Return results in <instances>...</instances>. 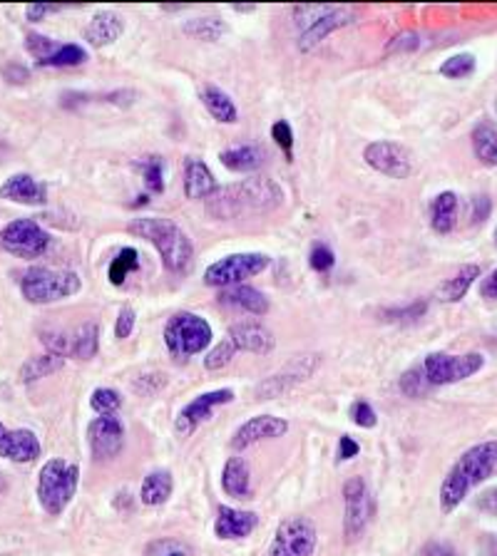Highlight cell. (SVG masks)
Listing matches in <instances>:
<instances>
[{"instance_id":"obj_1","label":"cell","mask_w":497,"mask_h":556,"mask_svg":"<svg viewBox=\"0 0 497 556\" xmlns=\"http://www.w3.org/2000/svg\"><path fill=\"white\" fill-rule=\"evenodd\" d=\"M284 199V190L274 179H244L229 187H217V191L207 199V214L217 221L252 219L276 211Z\"/></svg>"},{"instance_id":"obj_2","label":"cell","mask_w":497,"mask_h":556,"mask_svg":"<svg viewBox=\"0 0 497 556\" xmlns=\"http://www.w3.org/2000/svg\"><path fill=\"white\" fill-rule=\"evenodd\" d=\"M497 467V440L480 442L466 450L440 484V512H455L473 487L483 484Z\"/></svg>"},{"instance_id":"obj_3","label":"cell","mask_w":497,"mask_h":556,"mask_svg":"<svg viewBox=\"0 0 497 556\" xmlns=\"http://www.w3.org/2000/svg\"><path fill=\"white\" fill-rule=\"evenodd\" d=\"M128 229L129 234H135L138 239H145L157 249L164 269L184 273L191 266L194 243L174 221L162 219V216H139L129 224Z\"/></svg>"},{"instance_id":"obj_4","label":"cell","mask_w":497,"mask_h":556,"mask_svg":"<svg viewBox=\"0 0 497 556\" xmlns=\"http://www.w3.org/2000/svg\"><path fill=\"white\" fill-rule=\"evenodd\" d=\"M80 484V467L70 462L48 460L38 474V502L50 516H60L73 502L75 492Z\"/></svg>"},{"instance_id":"obj_5","label":"cell","mask_w":497,"mask_h":556,"mask_svg":"<svg viewBox=\"0 0 497 556\" xmlns=\"http://www.w3.org/2000/svg\"><path fill=\"white\" fill-rule=\"evenodd\" d=\"M80 288H83V281L75 271L45 269V266H32L31 271L22 273L21 278L22 298L35 305L55 304V301L77 296Z\"/></svg>"},{"instance_id":"obj_6","label":"cell","mask_w":497,"mask_h":556,"mask_svg":"<svg viewBox=\"0 0 497 556\" xmlns=\"http://www.w3.org/2000/svg\"><path fill=\"white\" fill-rule=\"evenodd\" d=\"M209 343H212V326L197 313L172 315L164 326V346L180 360L207 350Z\"/></svg>"},{"instance_id":"obj_7","label":"cell","mask_w":497,"mask_h":556,"mask_svg":"<svg viewBox=\"0 0 497 556\" xmlns=\"http://www.w3.org/2000/svg\"><path fill=\"white\" fill-rule=\"evenodd\" d=\"M271 259L266 253L249 252V253H229L219 261H214L207 271H204V284L214 286V288H232V286H242L246 278L259 276L262 271L269 269Z\"/></svg>"},{"instance_id":"obj_8","label":"cell","mask_w":497,"mask_h":556,"mask_svg":"<svg viewBox=\"0 0 497 556\" xmlns=\"http://www.w3.org/2000/svg\"><path fill=\"white\" fill-rule=\"evenodd\" d=\"M50 234L32 219H15L0 229V249L18 259H38L50 249Z\"/></svg>"},{"instance_id":"obj_9","label":"cell","mask_w":497,"mask_h":556,"mask_svg":"<svg viewBox=\"0 0 497 556\" xmlns=\"http://www.w3.org/2000/svg\"><path fill=\"white\" fill-rule=\"evenodd\" d=\"M485 366V357L480 353H466V356H448V353H430L423 360V375L433 388L453 385L460 380L473 378Z\"/></svg>"},{"instance_id":"obj_10","label":"cell","mask_w":497,"mask_h":556,"mask_svg":"<svg viewBox=\"0 0 497 556\" xmlns=\"http://www.w3.org/2000/svg\"><path fill=\"white\" fill-rule=\"evenodd\" d=\"M316 525L308 516H291L276 529L269 556H311L316 549Z\"/></svg>"},{"instance_id":"obj_11","label":"cell","mask_w":497,"mask_h":556,"mask_svg":"<svg viewBox=\"0 0 497 556\" xmlns=\"http://www.w3.org/2000/svg\"><path fill=\"white\" fill-rule=\"evenodd\" d=\"M321 357L318 356H297L291 363H286L281 370H276L274 375H269L266 380L259 383L256 388V398L259 400H276L286 395L288 390H294L298 383L308 380L316 373Z\"/></svg>"},{"instance_id":"obj_12","label":"cell","mask_w":497,"mask_h":556,"mask_svg":"<svg viewBox=\"0 0 497 556\" xmlns=\"http://www.w3.org/2000/svg\"><path fill=\"white\" fill-rule=\"evenodd\" d=\"M363 159L370 169L391 179H408L413 174V157L398 142L378 139L363 149Z\"/></svg>"},{"instance_id":"obj_13","label":"cell","mask_w":497,"mask_h":556,"mask_svg":"<svg viewBox=\"0 0 497 556\" xmlns=\"http://www.w3.org/2000/svg\"><path fill=\"white\" fill-rule=\"evenodd\" d=\"M343 502H346L343 534L349 542H356L370 522V494L363 477H351L343 484Z\"/></svg>"},{"instance_id":"obj_14","label":"cell","mask_w":497,"mask_h":556,"mask_svg":"<svg viewBox=\"0 0 497 556\" xmlns=\"http://www.w3.org/2000/svg\"><path fill=\"white\" fill-rule=\"evenodd\" d=\"M87 440L95 460H112L125 447V428L115 415H100L90 422Z\"/></svg>"},{"instance_id":"obj_15","label":"cell","mask_w":497,"mask_h":556,"mask_svg":"<svg viewBox=\"0 0 497 556\" xmlns=\"http://www.w3.org/2000/svg\"><path fill=\"white\" fill-rule=\"evenodd\" d=\"M234 400V390L222 388V390H212V393H201L197 398L191 400L190 405H184L177 415V422L174 428L180 435H191V432L200 428L201 422L209 420L212 418L214 408L219 405H226Z\"/></svg>"},{"instance_id":"obj_16","label":"cell","mask_w":497,"mask_h":556,"mask_svg":"<svg viewBox=\"0 0 497 556\" xmlns=\"http://www.w3.org/2000/svg\"><path fill=\"white\" fill-rule=\"evenodd\" d=\"M286 432H288V422H286L284 418H276V415H256V418L246 420L239 430L234 432L232 447L236 452L246 450V447H252L256 442L276 440V437H281Z\"/></svg>"},{"instance_id":"obj_17","label":"cell","mask_w":497,"mask_h":556,"mask_svg":"<svg viewBox=\"0 0 497 556\" xmlns=\"http://www.w3.org/2000/svg\"><path fill=\"white\" fill-rule=\"evenodd\" d=\"M40 440L35 437V432L31 430H8L0 422V457L3 460L18 462V464H28L40 457Z\"/></svg>"},{"instance_id":"obj_18","label":"cell","mask_w":497,"mask_h":556,"mask_svg":"<svg viewBox=\"0 0 497 556\" xmlns=\"http://www.w3.org/2000/svg\"><path fill=\"white\" fill-rule=\"evenodd\" d=\"M351 22H356V11H353V8H346V5H336L328 15H324L321 21L314 22L308 31H304L298 35V50H301V53L314 50L318 42L326 40L331 32L341 31V28H346Z\"/></svg>"},{"instance_id":"obj_19","label":"cell","mask_w":497,"mask_h":556,"mask_svg":"<svg viewBox=\"0 0 497 556\" xmlns=\"http://www.w3.org/2000/svg\"><path fill=\"white\" fill-rule=\"evenodd\" d=\"M0 199L15 201L22 207H40L48 201V184L21 172L0 184Z\"/></svg>"},{"instance_id":"obj_20","label":"cell","mask_w":497,"mask_h":556,"mask_svg":"<svg viewBox=\"0 0 497 556\" xmlns=\"http://www.w3.org/2000/svg\"><path fill=\"white\" fill-rule=\"evenodd\" d=\"M259 525V516L254 512H244L234 507H219L217 509V522H214V534L219 539H244L249 536Z\"/></svg>"},{"instance_id":"obj_21","label":"cell","mask_w":497,"mask_h":556,"mask_svg":"<svg viewBox=\"0 0 497 556\" xmlns=\"http://www.w3.org/2000/svg\"><path fill=\"white\" fill-rule=\"evenodd\" d=\"M229 340H232L236 350H249V353H259L264 356L274 348V336L271 331L256 321H244V323H236L229 331Z\"/></svg>"},{"instance_id":"obj_22","label":"cell","mask_w":497,"mask_h":556,"mask_svg":"<svg viewBox=\"0 0 497 556\" xmlns=\"http://www.w3.org/2000/svg\"><path fill=\"white\" fill-rule=\"evenodd\" d=\"M125 32V18L117 15V13L102 11L95 13L85 28V40L93 45V48H107L122 38Z\"/></svg>"},{"instance_id":"obj_23","label":"cell","mask_w":497,"mask_h":556,"mask_svg":"<svg viewBox=\"0 0 497 556\" xmlns=\"http://www.w3.org/2000/svg\"><path fill=\"white\" fill-rule=\"evenodd\" d=\"M217 191V179L209 167L197 157H187L184 162V194L187 199H209Z\"/></svg>"},{"instance_id":"obj_24","label":"cell","mask_w":497,"mask_h":556,"mask_svg":"<svg viewBox=\"0 0 497 556\" xmlns=\"http://www.w3.org/2000/svg\"><path fill=\"white\" fill-rule=\"evenodd\" d=\"M219 301L252 315H264L266 311H269V298H266L262 291L252 288V286H232V288H224L222 294H219Z\"/></svg>"},{"instance_id":"obj_25","label":"cell","mask_w":497,"mask_h":556,"mask_svg":"<svg viewBox=\"0 0 497 556\" xmlns=\"http://www.w3.org/2000/svg\"><path fill=\"white\" fill-rule=\"evenodd\" d=\"M477 278H480V266H477V263H467L463 269H457L453 278H448V281L438 286L435 296H438L443 304H457V301L466 298L470 286L475 284Z\"/></svg>"},{"instance_id":"obj_26","label":"cell","mask_w":497,"mask_h":556,"mask_svg":"<svg viewBox=\"0 0 497 556\" xmlns=\"http://www.w3.org/2000/svg\"><path fill=\"white\" fill-rule=\"evenodd\" d=\"M201 105L207 107V112L222 125H234L239 119V110L234 105V100L217 84H204L201 87Z\"/></svg>"},{"instance_id":"obj_27","label":"cell","mask_w":497,"mask_h":556,"mask_svg":"<svg viewBox=\"0 0 497 556\" xmlns=\"http://www.w3.org/2000/svg\"><path fill=\"white\" fill-rule=\"evenodd\" d=\"M457 209L460 201L455 191H440L433 201H430V226L435 234H450L457 224Z\"/></svg>"},{"instance_id":"obj_28","label":"cell","mask_w":497,"mask_h":556,"mask_svg":"<svg viewBox=\"0 0 497 556\" xmlns=\"http://www.w3.org/2000/svg\"><path fill=\"white\" fill-rule=\"evenodd\" d=\"M222 164L232 172H242V174H252L256 169L264 167L266 154L264 149L256 147V145H242V147H232L224 149L222 154Z\"/></svg>"},{"instance_id":"obj_29","label":"cell","mask_w":497,"mask_h":556,"mask_svg":"<svg viewBox=\"0 0 497 556\" xmlns=\"http://www.w3.org/2000/svg\"><path fill=\"white\" fill-rule=\"evenodd\" d=\"M224 492L234 499H249L252 492V480H249V467L242 457H229L222 470Z\"/></svg>"},{"instance_id":"obj_30","label":"cell","mask_w":497,"mask_h":556,"mask_svg":"<svg viewBox=\"0 0 497 556\" xmlns=\"http://www.w3.org/2000/svg\"><path fill=\"white\" fill-rule=\"evenodd\" d=\"M473 152L480 164L485 167H497V127L490 122H480L470 132Z\"/></svg>"},{"instance_id":"obj_31","label":"cell","mask_w":497,"mask_h":556,"mask_svg":"<svg viewBox=\"0 0 497 556\" xmlns=\"http://www.w3.org/2000/svg\"><path fill=\"white\" fill-rule=\"evenodd\" d=\"M172 490H174L172 474L164 472V470H155V472H149L147 477L142 480L139 497H142V504H147V507H159V504H164L170 499Z\"/></svg>"},{"instance_id":"obj_32","label":"cell","mask_w":497,"mask_h":556,"mask_svg":"<svg viewBox=\"0 0 497 556\" xmlns=\"http://www.w3.org/2000/svg\"><path fill=\"white\" fill-rule=\"evenodd\" d=\"M65 366V357L63 356H55V353H45V356H38V357H31V360H25L21 366V383L22 385H31V383H38V380L48 378V375H53V373H58L60 367Z\"/></svg>"},{"instance_id":"obj_33","label":"cell","mask_w":497,"mask_h":556,"mask_svg":"<svg viewBox=\"0 0 497 556\" xmlns=\"http://www.w3.org/2000/svg\"><path fill=\"white\" fill-rule=\"evenodd\" d=\"M182 31L187 32L190 38H194V40L214 42L229 32V25L222 18H217V15H200V18H191V21L184 22Z\"/></svg>"},{"instance_id":"obj_34","label":"cell","mask_w":497,"mask_h":556,"mask_svg":"<svg viewBox=\"0 0 497 556\" xmlns=\"http://www.w3.org/2000/svg\"><path fill=\"white\" fill-rule=\"evenodd\" d=\"M100 348V326L97 323H83L73 333V348H70V357L77 360H90L97 356Z\"/></svg>"},{"instance_id":"obj_35","label":"cell","mask_w":497,"mask_h":556,"mask_svg":"<svg viewBox=\"0 0 497 556\" xmlns=\"http://www.w3.org/2000/svg\"><path fill=\"white\" fill-rule=\"evenodd\" d=\"M138 269H139V252L138 249H132V246H125V249L117 252V256L112 259V263H110L107 278H110V284L112 286H122L129 273H135Z\"/></svg>"},{"instance_id":"obj_36","label":"cell","mask_w":497,"mask_h":556,"mask_svg":"<svg viewBox=\"0 0 497 556\" xmlns=\"http://www.w3.org/2000/svg\"><path fill=\"white\" fill-rule=\"evenodd\" d=\"M135 169L142 174V181H145V190L147 194H162L164 191V162L162 157H145L135 162Z\"/></svg>"},{"instance_id":"obj_37","label":"cell","mask_w":497,"mask_h":556,"mask_svg":"<svg viewBox=\"0 0 497 556\" xmlns=\"http://www.w3.org/2000/svg\"><path fill=\"white\" fill-rule=\"evenodd\" d=\"M87 60V50L83 45H58L50 57H45L43 63H38V67H77Z\"/></svg>"},{"instance_id":"obj_38","label":"cell","mask_w":497,"mask_h":556,"mask_svg":"<svg viewBox=\"0 0 497 556\" xmlns=\"http://www.w3.org/2000/svg\"><path fill=\"white\" fill-rule=\"evenodd\" d=\"M475 55L470 53H460V55H453V57H448L445 63H440V67H438V73L443 75V77H448V80H463V77H467V75L475 73Z\"/></svg>"},{"instance_id":"obj_39","label":"cell","mask_w":497,"mask_h":556,"mask_svg":"<svg viewBox=\"0 0 497 556\" xmlns=\"http://www.w3.org/2000/svg\"><path fill=\"white\" fill-rule=\"evenodd\" d=\"M336 5H328V3H308V5H297L294 8V18H297L298 31H308L314 22H318L324 15L333 11Z\"/></svg>"},{"instance_id":"obj_40","label":"cell","mask_w":497,"mask_h":556,"mask_svg":"<svg viewBox=\"0 0 497 556\" xmlns=\"http://www.w3.org/2000/svg\"><path fill=\"white\" fill-rule=\"evenodd\" d=\"M90 405L97 415H115L122 408V395L115 388H97L90 398Z\"/></svg>"},{"instance_id":"obj_41","label":"cell","mask_w":497,"mask_h":556,"mask_svg":"<svg viewBox=\"0 0 497 556\" xmlns=\"http://www.w3.org/2000/svg\"><path fill=\"white\" fill-rule=\"evenodd\" d=\"M428 313V301H415V304L411 305H401V308H386L383 311V318L386 321H393V323H413V321H418V318H423V315Z\"/></svg>"},{"instance_id":"obj_42","label":"cell","mask_w":497,"mask_h":556,"mask_svg":"<svg viewBox=\"0 0 497 556\" xmlns=\"http://www.w3.org/2000/svg\"><path fill=\"white\" fill-rule=\"evenodd\" d=\"M58 45L60 42H55L53 38H45V35H38V32H31L25 38V50L35 57V65L43 63L45 57H50L58 50Z\"/></svg>"},{"instance_id":"obj_43","label":"cell","mask_w":497,"mask_h":556,"mask_svg":"<svg viewBox=\"0 0 497 556\" xmlns=\"http://www.w3.org/2000/svg\"><path fill=\"white\" fill-rule=\"evenodd\" d=\"M428 388H433V385L423 375V367L421 370H408L401 378L403 395H408V398H423Z\"/></svg>"},{"instance_id":"obj_44","label":"cell","mask_w":497,"mask_h":556,"mask_svg":"<svg viewBox=\"0 0 497 556\" xmlns=\"http://www.w3.org/2000/svg\"><path fill=\"white\" fill-rule=\"evenodd\" d=\"M234 353H236V346L226 338V340H222L219 346H214L212 350L207 353V357H204V367H207V370H219V367L229 366Z\"/></svg>"},{"instance_id":"obj_45","label":"cell","mask_w":497,"mask_h":556,"mask_svg":"<svg viewBox=\"0 0 497 556\" xmlns=\"http://www.w3.org/2000/svg\"><path fill=\"white\" fill-rule=\"evenodd\" d=\"M271 137H274L276 145L284 149L286 157L288 159L294 157V129H291L288 122H284V119L274 122V127H271Z\"/></svg>"},{"instance_id":"obj_46","label":"cell","mask_w":497,"mask_h":556,"mask_svg":"<svg viewBox=\"0 0 497 556\" xmlns=\"http://www.w3.org/2000/svg\"><path fill=\"white\" fill-rule=\"evenodd\" d=\"M351 418H353V422H356L359 428H366V430L378 425V415H376V410L370 408L366 400H359V402L351 405Z\"/></svg>"},{"instance_id":"obj_47","label":"cell","mask_w":497,"mask_h":556,"mask_svg":"<svg viewBox=\"0 0 497 556\" xmlns=\"http://www.w3.org/2000/svg\"><path fill=\"white\" fill-rule=\"evenodd\" d=\"M333 252L328 249L326 243H314V249H311V253H308V263H311V269L318 273L328 271L331 266H333Z\"/></svg>"},{"instance_id":"obj_48","label":"cell","mask_w":497,"mask_h":556,"mask_svg":"<svg viewBox=\"0 0 497 556\" xmlns=\"http://www.w3.org/2000/svg\"><path fill=\"white\" fill-rule=\"evenodd\" d=\"M418 45H421L418 32L403 31V32H398V35H395L388 45H386V50H388V53H413Z\"/></svg>"},{"instance_id":"obj_49","label":"cell","mask_w":497,"mask_h":556,"mask_svg":"<svg viewBox=\"0 0 497 556\" xmlns=\"http://www.w3.org/2000/svg\"><path fill=\"white\" fill-rule=\"evenodd\" d=\"M135 311L129 308V305H125L122 311H120V315H117V326H115V336L120 338V340H125V338L132 336V331H135Z\"/></svg>"},{"instance_id":"obj_50","label":"cell","mask_w":497,"mask_h":556,"mask_svg":"<svg viewBox=\"0 0 497 556\" xmlns=\"http://www.w3.org/2000/svg\"><path fill=\"white\" fill-rule=\"evenodd\" d=\"M490 211H493V201H490V197L477 194L475 199H473V221H475V224L485 221L487 216H490Z\"/></svg>"},{"instance_id":"obj_51","label":"cell","mask_w":497,"mask_h":556,"mask_svg":"<svg viewBox=\"0 0 497 556\" xmlns=\"http://www.w3.org/2000/svg\"><path fill=\"white\" fill-rule=\"evenodd\" d=\"M360 452V445L353 437H349V435H343L339 442V460L346 462V460H353V457H359Z\"/></svg>"},{"instance_id":"obj_52","label":"cell","mask_w":497,"mask_h":556,"mask_svg":"<svg viewBox=\"0 0 497 556\" xmlns=\"http://www.w3.org/2000/svg\"><path fill=\"white\" fill-rule=\"evenodd\" d=\"M60 11H63V5H43V3H40V5H31V8H28V21L40 22L48 13H60Z\"/></svg>"},{"instance_id":"obj_53","label":"cell","mask_w":497,"mask_h":556,"mask_svg":"<svg viewBox=\"0 0 497 556\" xmlns=\"http://www.w3.org/2000/svg\"><path fill=\"white\" fill-rule=\"evenodd\" d=\"M480 296H483V298H490V301H497V269L493 273H487V278H483V284H480Z\"/></svg>"},{"instance_id":"obj_54","label":"cell","mask_w":497,"mask_h":556,"mask_svg":"<svg viewBox=\"0 0 497 556\" xmlns=\"http://www.w3.org/2000/svg\"><path fill=\"white\" fill-rule=\"evenodd\" d=\"M477 507H480L483 512H487V515L497 516V487L495 490H487V492L477 499Z\"/></svg>"},{"instance_id":"obj_55","label":"cell","mask_w":497,"mask_h":556,"mask_svg":"<svg viewBox=\"0 0 497 556\" xmlns=\"http://www.w3.org/2000/svg\"><path fill=\"white\" fill-rule=\"evenodd\" d=\"M423 556H457V554H455L453 546L440 544V542H430V544L423 549Z\"/></svg>"},{"instance_id":"obj_56","label":"cell","mask_w":497,"mask_h":556,"mask_svg":"<svg viewBox=\"0 0 497 556\" xmlns=\"http://www.w3.org/2000/svg\"><path fill=\"white\" fill-rule=\"evenodd\" d=\"M234 11H236V13H254L256 5H234Z\"/></svg>"},{"instance_id":"obj_57","label":"cell","mask_w":497,"mask_h":556,"mask_svg":"<svg viewBox=\"0 0 497 556\" xmlns=\"http://www.w3.org/2000/svg\"><path fill=\"white\" fill-rule=\"evenodd\" d=\"M170 556H184V554H182V552H174V554H170Z\"/></svg>"},{"instance_id":"obj_58","label":"cell","mask_w":497,"mask_h":556,"mask_svg":"<svg viewBox=\"0 0 497 556\" xmlns=\"http://www.w3.org/2000/svg\"><path fill=\"white\" fill-rule=\"evenodd\" d=\"M495 239H497V229H495Z\"/></svg>"}]
</instances>
